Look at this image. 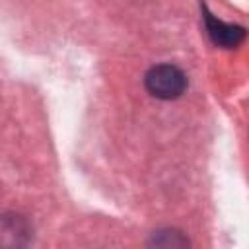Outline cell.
<instances>
[{
  "instance_id": "6da1fadb",
  "label": "cell",
  "mask_w": 249,
  "mask_h": 249,
  "mask_svg": "<svg viewBox=\"0 0 249 249\" xmlns=\"http://www.w3.org/2000/svg\"><path fill=\"white\" fill-rule=\"evenodd\" d=\"M144 86L158 99H177L187 89V76L175 64H156L146 72Z\"/></svg>"
},
{
  "instance_id": "7a4b0ae2",
  "label": "cell",
  "mask_w": 249,
  "mask_h": 249,
  "mask_svg": "<svg viewBox=\"0 0 249 249\" xmlns=\"http://www.w3.org/2000/svg\"><path fill=\"white\" fill-rule=\"evenodd\" d=\"M202 14H204V27H206V33L210 37V41L216 45V47H222V49H235L243 43L245 39V29L241 25H235V23H228V21H222L218 19L214 14L208 12L206 6H202Z\"/></svg>"
},
{
  "instance_id": "3957f363",
  "label": "cell",
  "mask_w": 249,
  "mask_h": 249,
  "mask_svg": "<svg viewBox=\"0 0 249 249\" xmlns=\"http://www.w3.org/2000/svg\"><path fill=\"white\" fill-rule=\"evenodd\" d=\"M152 243L154 245H160V247H181V245H189L187 237H183L179 231H173V230H165V231L154 233Z\"/></svg>"
}]
</instances>
